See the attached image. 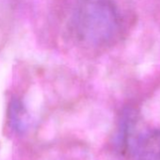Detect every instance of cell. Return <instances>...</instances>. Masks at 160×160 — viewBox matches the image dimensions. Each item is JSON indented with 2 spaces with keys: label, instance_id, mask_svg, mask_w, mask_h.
<instances>
[{
  "label": "cell",
  "instance_id": "obj_1",
  "mask_svg": "<svg viewBox=\"0 0 160 160\" xmlns=\"http://www.w3.org/2000/svg\"><path fill=\"white\" fill-rule=\"evenodd\" d=\"M72 26L76 37L85 44L104 46L116 37L120 19L111 0H78Z\"/></svg>",
  "mask_w": 160,
  "mask_h": 160
},
{
  "label": "cell",
  "instance_id": "obj_2",
  "mask_svg": "<svg viewBox=\"0 0 160 160\" xmlns=\"http://www.w3.org/2000/svg\"><path fill=\"white\" fill-rule=\"evenodd\" d=\"M127 143L135 160H160V129L150 130Z\"/></svg>",
  "mask_w": 160,
  "mask_h": 160
},
{
  "label": "cell",
  "instance_id": "obj_3",
  "mask_svg": "<svg viewBox=\"0 0 160 160\" xmlns=\"http://www.w3.org/2000/svg\"><path fill=\"white\" fill-rule=\"evenodd\" d=\"M10 121L12 126L17 131H24L28 124V114L23 105L18 99H13L10 105Z\"/></svg>",
  "mask_w": 160,
  "mask_h": 160
}]
</instances>
